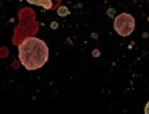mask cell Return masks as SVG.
<instances>
[{
	"instance_id": "cell-1",
	"label": "cell",
	"mask_w": 149,
	"mask_h": 114,
	"mask_svg": "<svg viewBox=\"0 0 149 114\" xmlns=\"http://www.w3.org/2000/svg\"><path fill=\"white\" fill-rule=\"evenodd\" d=\"M19 60L26 70H38L48 60V47L38 37H26L19 44Z\"/></svg>"
},
{
	"instance_id": "cell-3",
	"label": "cell",
	"mask_w": 149,
	"mask_h": 114,
	"mask_svg": "<svg viewBox=\"0 0 149 114\" xmlns=\"http://www.w3.org/2000/svg\"><path fill=\"white\" fill-rule=\"evenodd\" d=\"M30 4H36V6H41L43 9L50 10L53 7V0H27Z\"/></svg>"
},
{
	"instance_id": "cell-6",
	"label": "cell",
	"mask_w": 149,
	"mask_h": 114,
	"mask_svg": "<svg viewBox=\"0 0 149 114\" xmlns=\"http://www.w3.org/2000/svg\"><path fill=\"white\" fill-rule=\"evenodd\" d=\"M92 54H94V56H100V51H97V50H94V51H92Z\"/></svg>"
},
{
	"instance_id": "cell-4",
	"label": "cell",
	"mask_w": 149,
	"mask_h": 114,
	"mask_svg": "<svg viewBox=\"0 0 149 114\" xmlns=\"http://www.w3.org/2000/svg\"><path fill=\"white\" fill-rule=\"evenodd\" d=\"M58 14H60V16H67V14H68V9H67V7H60V9H58Z\"/></svg>"
},
{
	"instance_id": "cell-5",
	"label": "cell",
	"mask_w": 149,
	"mask_h": 114,
	"mask_svg": "<svg viewBox=\"0 0 149 114\" xmlns=\"http://www.w3.org/2000/svg\"><path fill=\"white\" fill-rule=\"evenodd\" d=\"M143 111H145V114H149V101L146 103V106H145V108H143Z\"/></svg>"
},
{
	"instance_id": "cell-2",
	"label": "cell",
	"mask_w": 149,
	"mask_h": 114,
	"mask_svg": "<svg viewBox=\"0 0 149 114\" xmlns=\"http://www.w3.org/2000/svg\"><path fill=\"white\" fill-rule=\"evenodd\" d=\"M114 29L115 32L122 37L132 34V32L135 30V17L129 13L118 14L114 20Z\"/></svg>"
}]
</instances>
